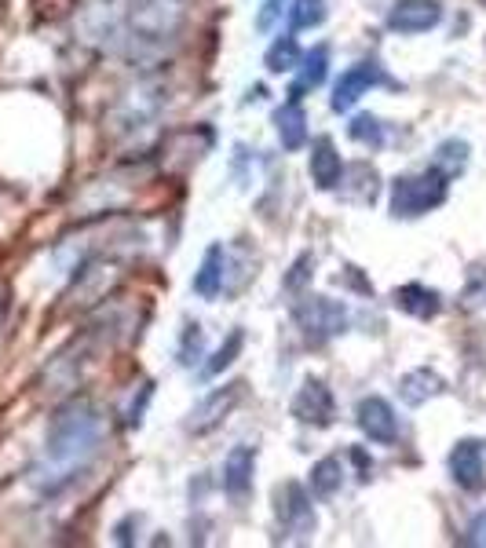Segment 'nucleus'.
Segmentation results:
<instances>
[{
	"instance_id": "24",
	"label": "nucleus",
	"mask_w": 486,
	"mask_h": 548,
	"mask_svg": "<svg viewBox=\"0 0 486 548\" xmlns=\"http://www.w3.org/2000/svg\"><path fill=\"white\" fill-rule=\"evenodd\" d=\"M201 348H205V337H201L198 326H187V337H183V348H180V362L191 366V362L201 359Z\"/></svg>"
},
{
	"instance_id": "26",
	"label": "nucleus",
	"mask_w": 486,
	"mask_h": 548,
	"mask_svg": "<svg viewBox=\"0 0 486 548\" xmlns=\"http://www.w3.org/2000/svg\"><path fill=\"white\" fill-rule=\"evenodd\" d=\"M465 300H468V304H486V271L472 274V285H468Z\"/></svg>"
},
{
	"instance_id": "4",
	"label": "nucleus",
	"mask_w": 486,
	"mask_h": 548,
	"mask_svg": "<svg viewBox=\"0 0 486 548\" xmlns=\"http://www.w3.org/2000/svg\"><path fill=\"white\" fill-rule=\"evenodd\" d=\"M275 516L293 541H307V534L315 530V512H311V501L300 483L275 486Z\"/></svg>"
},
{
	"instance_id": "7",
	"label": "nucleus",
	"mask_w": 486,
	"mask_h": 548,
	"mask_svg": "<svg viewBox=\"0 0 486 548\" xmlns=\"http://www.w3.org/2000/svg\"><path fill=\"white\" fill-rule=\"evenodd\" d=\"M242 388H245V384H227V388H216L209 399H201L198 406H194L187 428H191L194 435L212 432V428H216V424H220L223 417H227V413L238 406V399H242Z\"/></svg>"
},
{
	"instance_id": "5",
	"label": "nucleus",
	"mask_w": 486,
	"mask_h": 548,
	"mask_svg": "<svg viewBox=\"0 0 486 548\" xmlns=\"http://www.w3.org/2000/svg\"><path fill=\"white\" fill-rule=\"evenodd\" d=\"M333 413H337V406H333L329 388L322 380L307 377L293 399V417L300 424H311V428H329V424H333Z\"/></svg>"
},
{
	"instance_id": "27",
	"label": "nucleus",
	"mask_w": 486,
	"mask_h": 548,
	"mask_svg": "<svg viewBox=\"0 0 486 548\" xmlns=\"http://www.w3.org/2000/svg\"><path fill=\"white\" fill-rule=\"evenodd\" d=\"M465 545H479V548L486 545V512H479V516H476V523H472V527H468V538H465Z\"/></svg>"
},
{
	"instance_id": "20",
	"label": "nucleus",
	"mask_w": 486,
	"mask_h": 548,
	"mask_svg": "<svg viewBox=\"0 0 486 548\" xmlns=\"http://www.w3.org/2000/svg\"><path fill=\"white\" fill-rule=\"evenodd\" d=\"M465 165H468V143H461V139H446L443 147L435 150V169L443 172V176H457Z\"/></svg>"
},
{
	"instance_id": "1",
	"label": "nucleus",
	"mask_w": 486,
	"mask_h": 548,
	"mask_svg": "<svg viewBox=\"0 0 486 548\" xmlns=\"http://www.w3.org/2000/svg\"><path fill=\"white\" fill-rule=\"evenodd\" d=\"M103 443V421L88 402H70L52 421L48 443H44V472L52 479H70V475L96 454Z\"/></svg>"
},
{
	"instance_id": "29",
	"label": "nucleus",
	"mask_w": 486,
	"mask_h": 548,
	"mask_svg": "<svg viewBox=\"0 0 486 548\" xmlns=\"http://www.w3.org/2000/svg\"><path fill=\"white\" fill-rule=\"evenodd\" d=\"M351 457H355V464H359V472H362V479H370V472H373V461L362 450H351Z\"/></svg>"
},
{
	"instance_id": "9",
	"label": "nucleus",
	"mask_w": 486,
	"mask_h": 548,
	"mask_svg": "<svg viewBox=\"0 0 486 548\" xmlns=\"http://www.w3.org/2000/svg\"><path fill=\"white\" fill-rule=\"evenodd\" d=\"M359 428L370 435L373 443H395V439H399L395 410H391L381 395H370V399L359 402Z\"/></svg>"
},
{
	"instance_id": "23",
	"label": "nucleus",
	"mask_w": 486,
	"mask_h": 548,
	"mask_svg": "<svg viewBox=\"0 0 486 548\" xmlns=\"http://www.w3.org/2000/svg\"><path fill=\"white\" fill-rule=\"evenodd\" d=\"M242 344H245L242 329H238V333H231V337H227V344H223V348L216 351V355H212L209 366H205V377H216V373H223V369L231 366V362L238 359V351H242Z\"/></svg>"
},
{
	"instance_id": "8",
	"label": "nucleus",
	"mask_w": 486,
	"mask_h": 548,
	"mask_svg": "<svg viewBox=\"0 0 486 548\" xmlns=\"http://www.w3.org/2000/svg\"><path fill=\"white\" fill-rule=\"evenodd\" d=\"M443 19L439 0H399L388 15V26L395 33H424Z\"/></svg>"
},
{
	"instance_id": "10",
	"label": "nucleus",
	"mask_w": 486,
	"mask_h": 548,
	"mask_svg": "<svg viewBox=\"0 0 486 548\" xmlns=\"http://www.w3.org/2000/svg\"><path fill=\"white\" fill-rule=\"evenodd\" d=\"M253 468H256V454L249 446H234L227 461H223V490L234 497V501H245L249 490H253Z\"/></svg>"
},
{
	"instance_id": "3",
	"label": "nucleus",
	"mask_w": 486,
	"mask_h": 548,
	"mask_svg": "<svg viewBox=\"0 0 486 548\" xmlns=\"http://www.w3.org/2000/svg\"><path fill=\"white\" fill-rule=\"evenodd\" d=\"M296 322H300V329H304V337L311 344H322V340L344 333L348 307L337 304V300H326V296H307L304 304L296 307Z\"/></svg>"
},
{
	"instance_id": "18",
	"label": "nucleus",
	"mask_w": 486,
	"mask_h": 548,
	"mask_svg": "<svg viewBox=\"0 0 486 548\" xmlns=\"http://www.w3.org/2000/svg\"><path fill=\"white\" fill-rule=\"evenodd\" d=\"M340 483H344V468H340V457H322V461L311 468V494L329 501L337 494Z\"/></svg>"
},
{
	"instance_id": "11",
	"label": "nucleus",
	"mask_w": 486,
	"mask_h": 548,
	"mask_svg": "<svg viewBox=\"0 0 486 548\" xmlns=\"http://www.w3.org/2000/svg\"><path fill=\"white\" fill-rule=\"evenodd\" d=\"M450 472H454L457 486L479 490L483 486V446L476 439H461L450 454Z\"/></svg>"
},
{
	"instance_id": "2",
	"label": "nucleus",
	"mask_w": 486,
	"mask_h": 548,
	"mask_svg": "<svg viewBox=\"0 0 486 548\" xmlns=\"http://www.w3.org/2000/svg\"><path fill=\"white\" fill-rule=\"evenodd\" d=\"M446 201V176L439 169H424L417 176H399L391 183V212L402 220L424 216Z\"/></svg>"
},
{
	"instance_id": "14",
	"label": "nucleus",
	"mask_w": 486,
	"mask_h": 548,
	"mask_svg": "<svg viewBox=\"0 0 486 548\" xmlns=\"http://www.w3.org/2000/svg\"><path fill=\"white\" fill-rule=\"evenodd\" d=\"M275 128H278V139H282V147L286 150H300L307 143V114L304 106L289 99L286 106H278L275 110Z\"/></svg>"
},
{
	"instance_id": "25",
	"label": "nucleus",
	"mask_w": 486,
	"mask_h": 548,
	"mask_svg": "<svg viewBox=\"0 0 486 548\" xmlns=\"http://www.w3.org/2000/svg\"><path fill=\"white\" fill-rule=\"evenodd\" d=\"M311 271H315V260H311V256H300V260L293 264V274L286 278V289H289V293H296V289H300V285L307 282V274H311Z\"/></svg>"
},
{
	"instance_id": "13",
	"label": "nucleus",
	"mask_w": 486,
	"mask_h": 548,
	"mask_svg": "<svg viewBox=\"0 0 486 548\" xmlns=\"http://www.w3.org/2000/svg\"><path fill=\"white\" fill-rule=\"evenodd\" d=\"M395 307L399 311H406V315H413V318H435L439 315V307H443V300H439V293L435 289H428V285H417V282H410V285H402V289H395Z\"/></svg>"
},
{
	"instance_id": "12",
	"label": "nucleus",
	"mask_w": 486,
	"mask_h": 548,
	"mask_svg": "<svg viewBox=\"0 0 486 548\" xmlns=\"http://www.w3.org/2000/svg\"><path fill=\"white\" fill-rule=\"evenodd\" d=\"M344 176V165H340V154L333 147V139L322 136L315 139V147H311V180H315L318 190H333Z\"/></svg>"
},
{
	"instance_id": "21",
	"label": "nucleus",
	"mask_w": 486,
	"mask_h": 548,
	"mask_svg": "<svg viewBox=\"0 0 486 548\" xmlns=\"http://www.w3.org/2000/svg\"><path fill=\"white\" fill-rule=\"evenodd\" d=\"M289 19H293V30L322 26V19H326V0H293Z\"/></svg>"
},
{
	"instance_id": "17",
	"label": "nucleus",
	"mask_w": 486,
	"mask_h": 548,
	"mask_svg": "<svg viewBox=\"0 0 486 548\" xmlns=\"http://www.w3.org/2000/svg\"><path fill=\"white\" fill-rule=\"evenodd\" d=\"M326 70H329V48H315V52H307L304 59H300V81H296L289 95L300 99L307 88H318L322 81H326Z\"/></svg>"
},
{
	"instance_id": "22",
	"label": "nucleus",
	"mask_w": 486,
	"mask_h": 548,
	"mask_svg": "<svg viewBox=\"0 0 486 548\" xmlns=\"http://www.w3.org/2000/svg\"><path fill=\"white\" fill-rule=\"evenodd\" d=\"M348 136L355 139V143H362V147H381L384 143V128H381V121L373 114H359L355 121L348 125Z\"/></svg>"
},
{
	"instance_id": "16",
	"label": "nucleus",
	"mask_w": 486,
	"mask_h": 548,
	"mask_svg": "<svg viewBox=\"0 0 486 548\" xmlns=\"http://www.w3.org/2000/svg\"><path fill=\"white\" fill-rule=\"evenodd\" d=\"M220 289H223V249L220 245H212L209 253H205V260H201L198 274H194V293L212 300Z\"/></svg>"
},
{
	"instance_id": "19",
	"label": "nucleus",
	"mask_w": 486,
	"mask_h": 548,
	"mask_svg": "<svg viewBox=\"0 0 486 548\" xmlns=\"http://www.w3.org/2000/svg\"><path fill=\"white\" fill-rule=\"evenodd\" d=\"M300 59H304V52H300V44H296V37H278L271 48H267V70L271 74H289V70H296L300 66Z\"/></svg>"
},
{
	"instance_id": "28",
	"label": "nucleus",
	"mask_w": 486,
	"mask_h": 548,
	"mask_svg": "<svg viewBox=\"0 0 486 548\" xmlns=\"http://www.w3.org/2000/svg\"><path fill=\"white\" fill-rule=\"evenodd\" d=\"M278 11H282V0H267L264 11H260V19H256V26H260V30H271V22L278 19Z\"/></svg>"
},
{
	"instance_id": "6",
	"label": "nucleus",
	"mask_w": 486,
	"mask_h": 548,
	"mask_svg": "<svg viewBox=\"0 0 486 548\" xmlns=\"http://www.w3.org/2000/svg\"><path fill=\"white\" fill-rule=\"evenodd\" d=\"M384 81V70L377 63H359L351 66L348 74H340L337 88H333V99H329V106L337 110V114H344V110H351V106L359 103L362 95L370 92L373 85H381Z\"/></svg>"
},
{
	"instance_id": "15",
	"label": "nucleus",
	"mask_w": 486,
	"mask_h": 548,
	"mask_svg": "<svg viewBox=\"0 0 486 548\" xmlns=\"http://www.w3.org/2000/svg\"><path fill=\"white\" fill-rule=\"evenodd\" d=\"M439 391H443V377L435 369H413V373H406L399 380V395L406 406H421V402H428Z\"/></svg>"
}]
</instances>
